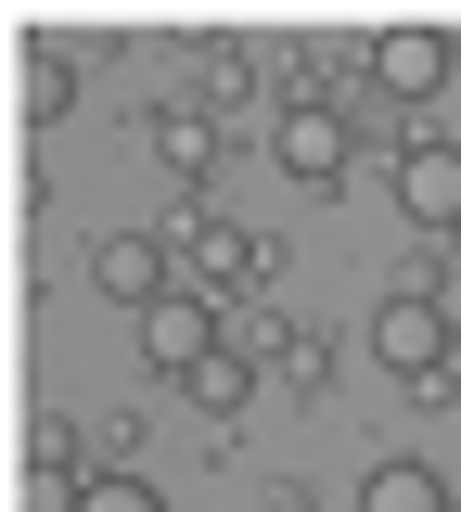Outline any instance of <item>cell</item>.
Returning a JSON list of instances; mask_svg holds the SVG:
<instances>
[{
  "label": "cell",
  "instance_id": "6da1fadb",
  "mask_svg": "<svg viewBox=\"0 0 461 512\" xmlns=\"http://www.w3.org/2000/svg\"><path fill=\"white\" fill-rule=\"evenodd\" d=\"M372 359H385L397 384H423V397H436V384L461 372V333H449L436 295H385V308H372Z\"/></svg>",
  "mask_w": 461,
  "mask_h": 512
},
{
  "label": "cell",
  "instance_id": "7a4b0ae2",
  "mask_svg": "<svg viewBox=\"0 0 461 512\" xmlns=\"http://www.w3.org/2000/svg\"><path fill=\"white\" fill-rule=\"evenodd\" d=\"M385 192H397L410 231H449V244H461V141H449V128H410L397 167H385Z\"/></svg>",
  "mask_w": 461,
  "mask_h": 512
},
{
  "label": "cell",
  "instance_id": "3957f363",
  "mask_svg": "<svg viewBox=\"0 0 461 512\" xmlns=\"http://www.w3.org/2000/svg\"><path fill=\"white\" fill-rule=\"evenodd\" d=\"M449 64H461L449 26H385V39H372V90H385V103H436Z\"/></svg>",
  "mask_w": 461,
  "mask_h": 512
},
{
  "label": "cell",
  "instance_id": "277c9868",
  "mask_svg": "<svg viewBox=\"0 0 461 512\" xmlns=\"http://www.w3.org/2000/svg\"><path fill=\"white\" fill-rule=\"evenodd\" d=\"M269 167L308 180V192H333L346 180V116H333V103H282V116H269Z\"/></svg>",
  "mask_w": 461,
  "mask_h": 512
},
{
  "label": "cell",
  "instance_id": "5b68a950",
  "mask_svg": "<svg viewBox=\"0 0 461 512\" xmlns=\"http://www.w3.org/2000/svg\"><path fill=\"white\" fill-rule=\"evenodd\" d=\"M218 346H231V333H218V308H205L193 282H180L167 308H141V359H154V372H180V384H193L205 359H218Z\"/></svg>",
  "mask_w": 461,
  "mask_h": 512
},
{
  "label": "cell",
  "instance_id": "8992f818",
  "mask_svg": "<svg viewBox=\"0 0 461 512\" xmlns=\"http://www.w3.org/2000/svg\"><path fill=\"white\" fill-rule=\"evenodd\" d=\"M167 269H180V256L154 244V231H103V244H90V282H103V295H116V308H167V295H180V282H167Z\"/></svg>",
  "mask_w": 461,
  "mask_h": 512
},
{
  "label": "cell",
  "instance_id": "52a82bcc",
  "mask_svg": "<svg viewBox=\"0 0 461 512\" xmlns=\"http://www.w3.org/2000/svg\"><path fill=\"white\" fill-rule=\"evenodd\" d=\"M167 256H180V269H193V282H231V269H257L269 244H244V231H231V218H205V205H193V218H180V231H167Z\"/></svg>",
  "mask_w": 461,
  "mask_h": 512
},
{
  "label": "cell",
  "instance_id": "ba28073f",
  "mask_svg": "<svg viewBox=\"0 0 461 512\" xmlns=\"http://www.w3.org/2000/svg\"><path fill=\"white\" fill-rule=\"evenodd\" d=\"M154 167H167V180H205V167H218V116H205V103H167V116H154Z\"/></svg>",
  "mask_w": 461,
  "mask_h": 512
},
{
  "label": "cell",
  "instance_id": "9c48e42d",
  "mask_svg": "<svg viewBox=\"0 0 461 512\" xmlns=\"http://www.w3.org/2000/svg\"><path fill=\"white\" fill-rule=\"evenodd\" d=\"M359 512H449V474L436 461H372L359 474Z\"/></svg>",
  "mask_w": 461,
  "mask_h": 512
},
{
  "label": "cell",
  "instance_id": "30bf717a",
  "mask_svg": "<svg viewBox=\"0 0 461 512\" xmlns=\"http://www.w3.org/2000/svg\"><path fill=\"white\" fill-rule=\"evenodd\" d=\"M244 397H257V359H244V346H218V359L193 372V410H205V423H231Z\"/></svg>",
  "mask_w": 461,
  "mask_h": 512
},
{
  "label": "cell",
  "instance_id": "8fae6325",
  "mask_svg": "<svg viewBox=\"0 0 461 512\" xmlns=\"http://www.w3.org/2000/svg\"><path fill=\"white\" fill-rule=\"evenodd\" d=\"M65 103H77V52H26V116L52 128Z\"/></svg>",
  "mask_w": 461,
  "mask_h": 512
},
{
  "label": "cell",
  "instance_id": "7c38bea8",
  "mask_svg": "<svg viewBox=\"0 0 461 512\" xmlns=\"http://www.w3.org/2000/svg\"><path fill=\"white\" fill-rule=\"evenodd\" d=\"M65 512H167V500H154V487H141V474H90V487H77Z\"/></svg>",
  "mask_w": 461,
  "mask_h": 512
},
{
  "label": "cell",
  "instance_id": "4fadbf2b",
  "mask_svg": "<svg viewBox=\"0 0 461 512\" xmlns=\"http://www.w3.org/2000/svg\"><path fill=\"white\" fill-rule=\"evenodd\" d=\"M449 333H461V308H449Z\"/></svg>",
  "mask_w": 461,
  "mask_h": 512
}]
</instances>
